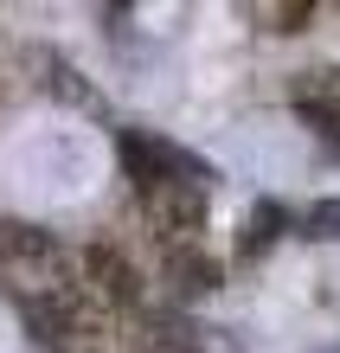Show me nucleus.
Listing matches in <instances>:
<instances>
[{"label":"nucleus","instance_id":"6","mask_svg":"<svg viewBox=\"0 0 340 353\" xmlns=\"http://www.w3.org/2000/svg\"><path fill=\"white\" fill-rule=\"evenodd\" d=\"M167 283H174L180 302H199V296H212V289L225 283V270H219V257H206L199 244H180V251H167Z\"/></svg>","mask_w":340,"mask_h":353},{"label":"nucleus","instance_id":"7","mask_svg":"<svg viewBox=\"0 0 340 353\" xmlns=\"http://www.w3.org/2000/svg\"><path fill=\"white\" fill-rule=\"evenodd\" d=\"M283 205H276V199H257V205H250V212H244V232H238V251L244 257H263L270 251V244L276 238H283Z\"/></svg>","mask_w":340,"mask_h":353},{"label":"nucleus","instance_id":"2","mask_svg":"<svg viewBox=\"0 0 340 353\" xmlns=\"http://www.w3.org/2000/svg\"><path fill=\"white\" fill-rule=\"evenodd\" d=\"M206 199H212V180H199V174H167V180L141 186V212L154 225V238H167V251L193 244V232L206 225Z\"/></svg>","mask_w":340,"mask_h":353},{"label":"nucleus","instance_id":"8","mask_svg":"<svg viewBox=\"0 0 340 353\" xmlns=\"http://www.w3.org/2000/svg\"><path fill=\"white\" fill-rule=\"evenodd\" d=\"M302 232H308V238H340V199L308 205V212H302Z\"/></svg>","mask_w":340,"mask_h":353},{"label":"nucleus","instance_id":"1","mask_svg":"<svg viewBox=\"0 0 340 353\" xmlns=\"http://www.w3.org/2000/svg\"><path fill=\"white\" fill-rule=\"evenodd\" d=\"M0 283H7V296L19 302V315L32 321L39 341H65L83 321V289L71 276L65 244L32 219L0 225Z\"/></svg>","mask_w":340,"mask_h":353},{"label":"nucleus","instance_id":"4","mask_svg":"<svg viewBox=\"0 0 340 353\" xmlns=\"http://www.w3.org/2000/svg\"><path fill=\"white\" fill-rule=\"evenodd\" d=\"M77 289H90V296L110 302V308H135L141 302V276L129 270V257H122L116 244H90V251H83V283Z\"/></svg>","mask_w":340,"mask_h":353},{"label":"nucleus","instance_id":"9","mask_svg":"<svg viewBox=\"0 0 340 353\" xmlns=\"http://www.w3.org/2000/svg\"><path fill=\"white\" fill-rule=\"evenodd\" d=\"M276 19H283V26H276V32H302V19H314V7H302V0H295V7H283Z\"/></svg>","mask_w":340,"mask_h":353},{"label":"nucleus","instance_id":"5","mask_svg":"<svg viewBox=\"0 0 340 353\" xmlns=\"http://www.w3.org/2000/svg\"><path fill=\"white\" fill-rule=\"evenodd\" d=\"M289 103H295V116H302L328 148H340V71H308V77H295Z\"/></svg>","mask_w":340,"mask_h":353},{"label":"nucleus","instance_id":"3","mask_svg":"<svg viewBox=\"0 0 340 353\" xmlns=\"http://www.w3.org/2000/svg\"><path fill=\"white\" fill-rule=\"evenodd\" d=\"M141 353H244L231 327H206L193 315H174V308H161V315L141 321Z\"/></svg>","mask_w":340,"mask_h":353}]
</instances>
